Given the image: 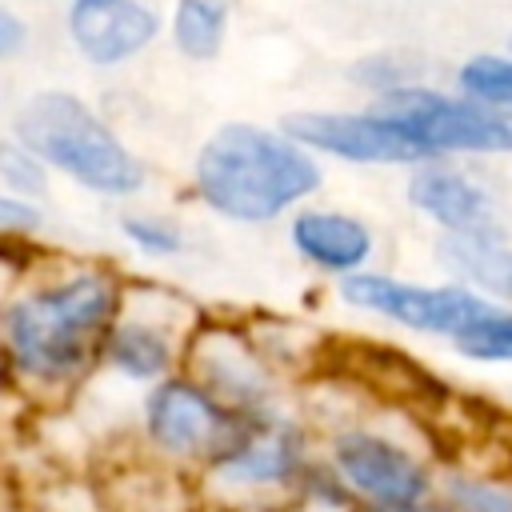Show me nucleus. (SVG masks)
<instances>
[{
  "mask_svg": "<svg viewBox=\"0 0 512 512\" xmlns=\"http://www.w3.org/2000/svg\"><path fill=\"white\" fill-rule=\"evenodd\" d=\"M228 28L232 0H176L168 12V40L192 64L216 60L228 44Z\"/></svg>",
  "mask_w": 512,
  "mask_h": 512,
  "instance_id": "obj_16",
  "label": "nucleus"
},
{
  "mask_svg": "<svg viewBox=\"0 0 512 512\" xmlns=\"http://www.w3.org/2000/svg\"><path fill=\"white\" fill-rule=\"evenodd\" d=\"M452 352L468 364L484 368H508L512 364V304H484L456 336Z\"/></svg>",
  "mask_w": 512,
  "mask_h": 512,
  "instance_id": "obj_18",
  "label": "nucleus"
},
{
  "mask_svg": "<svg viewBox=\"0 0 512 512\" xmlns=\"http://www.w3.org/2000/svg\"><path fill=\"white\" fill-rule=\"evenodd\" d=\"M288 244L308 268L332 280L364 272L376 256L372 224L344 208H308V204L296 208L288 220Z\"/></svg>",
  "mask_w": 512,
  "mask_h": 512,
  "instance_id": "obj_14",
  "label": "nucleus"
},
{
  "mask_svg": "<svg viewBox=\"0 0 512 512\" xmlns=\"http://www.w3.org/2000/svg\"><path fill=\"white\" fill-rule=\"evenodd\" d=\"M404 196L440 232H484V228H500L496 196L488 192V184H480L468 168L448 164L444 156L408 168Z\"/></svg>",
  "mask_w": 512,
  "mask_h": 512,
  "instance_id": "obj_13",
  "label": "nucleus"
},
{
  "mask_svg": "<svg viewBox=\"0 0 512 512\" xmlns=\"http://www.w3.org/2000/svg\"><path fill=\"white\" fill-rule=\"evenodd\" d=\"M440 496L456 512H512V472L496 464L444 460Z\"/></svg>",
  "mask_w": 512,
  "mask_h": 512,
  "instance_id": "obj_17",
  "label": "nucleus"
},
{
  "mask_svg": "<svg viewBox=\"0 0 512 512\" xmlns=\"http://www.w3.org/2000/svg\"><path fill=\"white\" fill-rule=\"evenodd\" d=\"M64 32L80 60L92 68H116L156 44L164 16L152 0H68Z\"/></svg>",
  "mask_w": 512,
  "mask_h": 512,
  "instance_id": "obj_12",
  "label": "nucleus"
},
{
  "mask_svg": "<svg viewBox=\"0 0 512 512\" xmlns=\"http://www.w3.org/2000/svg\"><path fill=\"white\" fill-rule=\"evenodd\" d=\"M336 300L352 312L376 316L400 332L412 336H432V340H448L488 304L484 296H476L472 288L448 280V284H420V280H404L392 272H352L344 280H336Z\"/></svg>",
  "mask_w": 512,
  "mask_h": 512,
  "instance_id": "obj_10",
  "label": "nucleus"
},
{
  "mask_svg": "<svg viewBox=\"0 0 512 512\" xmlns=\"http://www.w3.org/2000/svg\"><path fill=\"white\" fill-rule=\"evenodd\" d=\"M348 80L364 92L376 96H388L396 88H408V84H420V64H408L404 52H372V56H360L348 64Z\"/></svg>",
  "mask_w": 512,
  "mask_h": 512,
  "instance_id": "obj_21",
  "label": "nucleus"
},
{
  "mask_svg": "<svg viewBox=\"0 0 512 512\" xmlns=\"http://www.w3.org/2000/svg\"><path fill=\"white\" fill-rule=\"evenodd\" d=\"M364 512H456V508L436 492V496H424V500H412V504H396V508H364Z\"/></svg>",
  "mask_w": 512,
  "mask_h": 512,
  "instance_id": "obj_25",
  "label": "nucleus"
},
{
  "mask_svg": "<svg viewBox=\"0 0 512 512\" xmlns=\"http://www.w3.org/2000/svg\"><path fill=\"white\" fill-rule=\"evenodd\" d=\"M184 372L240 416H256L292 400L288 376L260 348L248 320L204 316L188 340Z\"/></svg>",
  "mask_w": 512,
  "mask_h": 512,
  "instance_id": "obj_8",
  "label": "nucleus"
},
{
  "mask_svg": "<svg viewBox=\"0 0 512 512\" xmlns=\"http://www.w3.org/2000/svg\"><path fill=\"white\" fill-rule=\"evenodd\" d=\"M320 456L348 484L360 512L396 508L440 492L444 456L428 440L372 416H344L320 424Z\"/></svg>",
  "mask_w": 512,
  "mask_h": 512,
  "instance_id": "obj_5",
  "label": "nucleus"
},
{
  "mask_svg": "<svg viewBox=\"0 0 512 512\" xmlns=\"http://www.w3.org/2000/svg\"><path fill=\"white\" fill-rule=\"evenodd\" d=\"M40 224H44V208L36 200H24V196H12L0 188V232L32 236V232H40Z\"/></svg>",
  "mask_w": 512,
  "mask_h": 512,
  "instance_id": "obj_23",
  "label": "nucleus"
},
{
  "mask_svg": "<svg viewBox=\"0 0 512 512\" xmlns=\"http://www.w3.org/2000/svg\"><path fill=\"white\" fill-rule=\"evenodd\" d=\"M240 412L220 404L204 384H196L184 368L156 380L136 396L132 424H128V444L132 456L196 480L216 452L236 436Z\"/></svg>",
  "mask_w": 512,
  "mask_h": 512,
  "instance_id": "obj_6",
  "label": "nucleus"
},
{
  "mask_svg": "<svg viewBox=\"0 0 512 512\" xmlns=\"http://www.w3.org/2000/svg\"><path fill=\"white\" fill-rule=\"evenodd\" d=\"M48 176H52V168L24 140H16V136L0 140V188L4 192L40 204L48 196Z\"/></svg>",
  "mask_w": 512,
  "mask_h": 512,
  "instance_id": "obj_20",
  "label": "nucleus"
},
{
  "mask_svg": "<svg viewBox=\"0 0 512 512\" xmlns=\"http://www.w3.org/2000/svg\"><path fill=\"white\" fill-rule=\"evenodd\" d=\"M324 188V164L280 124L228 120L192 160L196 200L232 224H272Z\"/></svg>",
  "mask_w": 512,
  "mask_h": 512,
  "instance_id": "obj_2",
  "label": "nucleus"
},
{
  "mask_svg": "<svg viewBox=\"0 0 512 512\" xmlns=\"http://www.w3.org/2000/svg\"><path fill=\"white\" fill-rule=\"evenodd\" d=\"M124 276L112 264L48 260L24 276L0 320V376L8 396L40 412L68 408L96 376L104 336L124 300Z\"/></svg>",
  "mask_w": 512,
  "mask_h": 512,
  "instance_id": "obj_1",
  "label": "nucleus"
},
{
  "mask_svg": "<svg viewBox=\"0 0 512 512\" xmlns=\"http://www.w3.org/2000/svg\"><path fill=\"white\" fill-rule=\"evenodd\" d=\"M320 460V424L296 404L240 416L236 436L192 480L208 512H276Z\"/></svg>",
  "mask_w": 512,
  "mask_h": 512,
  "instance_id": "obj_3",
  "label": "nucleus"
},
{
  "mask_svg": "<svg viewBox=\"0 0 512 512\" xmlns=\"http://www.w3.org/2000/svg\"><path fill=\"white\" fill-rule=\"evenodd\" d=\"M440 264L448 276L492 304H512V240L504 228L484 232H440Z\"/></svg>",
  "mask_w": 512,
  "mask_h": 512,
  "instance_id": "obj_15",
  "label": "nucleus"
},
{
  "mask_svg": "<svg viewBox=\"0 0 512 512\" xmlns=\"http://www.w3.org/2000/svg\"><path fill=\"white\" fill-rule=\"evenodd\" d=\"M280 128L300 140L308 152L344 160L356 168H416L436 160L400 120L368 108H300L280 116Z\"/></svg>",
  "mask_w": 512,
  "mask_h": 512,
  "instance_id": "obj_11",
  "label": "nucleus"
},
{
  "mask_svg": "<svg viewBox=\"0 0 512 512\" xmlns=\"http://www.w3.org/2000/svg\"><path fill=\"white\" fill-rule=\"evenodd\" d=\"M508 52H512V32H508Z\"/></svg>",
  "mask_w": 512,
  "mask_h": 512,
  "instance_id": "obj_26",
  "label": "nucleus"
},
{
  "mask_svg": "<svg viewBox=\"0 0 512 512\" xmlns=\"http://www.w3.org/2000/svg\"><path fill=\"white\" fill-rule=\"evenodd\" d=\"M456 92L512 116V52H472L456 68Z\"/></svg>",
  "mask_w": 512,
  "mask_h": 512,
  "instance_id": "obj_19",
  "label": "nucleus"
},
{
  "mask_svg": "<svg viewBox=\"0 0 512 512\" xmlns=\"http://www.w3.org/2000/svg\"><path fill=\"white\" fill-rule=\"evenodd\" d=\"M12 136L24 140L52 172L68 176L92 196L132 200L148 184L144 160L112 132V124L76 92H32L12 116Z\"/></svg>",
  "mask_w": 512,
  "mask_h": 512,
  "instance_id": "obj_4",
  "label": "nucleus"
},
{
  "mask_svg": "<svg viewBox=\"0 0 512 512\" xmlns=\"http://www.w3.org/2000/svg\"><path fill=\"white\" fill-rule=\"evenodd\" d=\"M120 236L128 240V248H136L140 256H152V260H168L184 248L180 224L168 216H156V212H124Z\"/></svg>",
  "mask_w": 512,
  "mask_h": 512,
  "instance_id": "obj_22",
  "label": "nucleus"
},
{
  "mask_svg": "<svg viewBox=\"0 0 512 512\" xmlns=\"http://www.w3.org/2000/svg\"><path fill=\"white\" fill-rule=\"evenodd\" d=\"M28 40H32L28 20H24L12 4L0 0V64H4V60H16V56L28 48Z\"/></svg>",
  "mask_w": 512,
  "mask_h": 512,
  "instance_id": "obj_24",
  "label": "nucleus"
},
{
  "mask_svg": "<svg viewBox=\"0 0 512 512\" xmlns=\"http://www.w3.org/2000/svg\"><path fill=\"white\" fill-rule=\"evenodd\" d=\"M400 120L432 156H512V116L464 92L408 84L372 100Z\"/></svg>",
  "mask_w": 512,
  "mask_h": 512,
  "instance_id": "obj_9",
  "label": "nucleus"
},
{
  "mask_svg": "<svg viewBox=\"0 0 512 512\" xmlns=\"http://www.w3.org/2000/svg\"><path fill=\"white\" fill-rule=\"evenodd\" d=\"M204 312L164 284H124L120 312L104 336L100 376H112L132 388H152L156 380L184 368L188 340Z\"/></svg>",
  "mask_w": 512,
  "mask_h": 512,
  "instance_id": "obj_7",
  "label": "nucleus"
}]
</instances>
